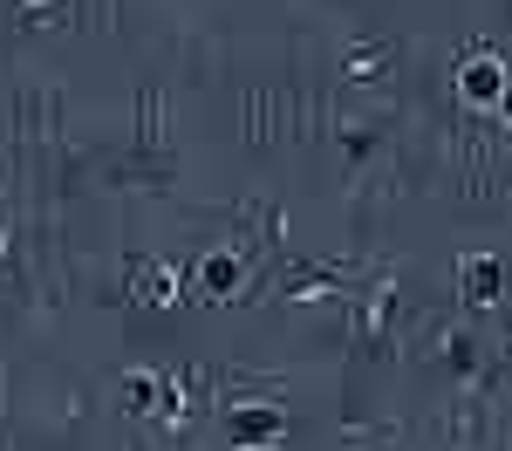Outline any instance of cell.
<instances>
[{
  "instance_id": "5",
  "label": "cell",
  "mask_w": 512,
  "mask_h": 451,
  "mask_svg": "<svg viewBox=\"0 0 512 451\" xmlns=\"http://www.w3.org/2000/svg\"><path fill=\"white\" fill-rule=\"evenodd\" d=\"M171 410V383H158V376H151V369H137V376H130V410Z\"/></svg>"
},
{
  "instance_id": "9",
  "label": "cell",
  "mask_w": 512,
  "mask_h": 451,
  "mask_svg": "<svg viewBox=\"0 0 512 451\" xmlns=\"http://www.w3.org/2000/svg\"><path fill=\"white\" fill-rule=\"evenodd\" d=\"M0 253H7V226H0Z\"/></svg>"
},
{
  "instance_id": "8",
  "label": "cell",
  "mask_w": 512,
  "mask_h": 451,
  "mask_svg": "<svg viewBox=\"0 0 512 451\" xmlns=\"http://www.w3.org/2000/svg\"><path fill=\"white\" fill-rule=\"evenodd\" d=\"M499 110H506V117H512V89H506V103H499Z\"/></svg>"
},
{
  "instance_id": "3",
  "label": "cell",
  "mask_w": 512,
  "mask_h": 451,
  "mask_svg": "<svg viewBox=\"0 0 512 451\" xmlns=\"http://www.w3.org/2000/svg\"><path fill=\"white\" fill-rule=\"evenodd\" d=\"M458 294H465V308H492L506 294V267L492 253H465L458 260Z\"/></svg>"
},
{
  "instance_id": "4",
  "label": "cell",
  "mask_w": 512,
  "mask_h": 451,
  "mask_svg": "<svg viewBox=\"0 0 512 451\" xmlns=\"http://www.w3.org/2000/svg\"><path fill=\"white\" fill-rule=\"evenodd\" d=\"M192 281H198L205 301H233L239 281H246V267H239V253H205V260L192 267Z\"/></svg>"
},
{
  "instance_id": "6",
  "label": "cell",
  "mask_w": 512,
  "mask_h": 451,
  "mask_svg": "<svg viewBox=\"0 0 512 451\" xmlns=\"http://www.w3.org/2000/svg\"><path fill=\"white\" fill-rule=\"evenodd\" d=\"M137 274H144V294H151V301H171V294H178V274H171V267H137Z\"/></svg>"
},
{
  "instance_id": "7",
  "label": "cell",
  "mask_w": 512,
  "mask_h": 451,
  "mask_svg": "<svg viewBox=\"0 0 512 451\" xmlns=\"http://www.w3.org/2000/svg\"><path fill=\"white\" fill-rule=\"evenodd\" d=\"M390 69V48H355L349 55V76H383Z\"/></svg>"
},
{
  "instance_id": "2",
  "label": "cell",
  "mask_w": 512,
  "mask_h": 451,
  "mask_svg": "<svg viewBox=\"0 0 512 451\" xmlns=\"http://www.w3.org/2000/svg\"><path fill=\"white\" fill-rule=\"evenodd\" d=\"M280 431H287V417H280V404H226V438H233L239 451H267L280 445Z\"/></svg>"
},
{
  "instance_id": "1",
  "label": "cell",
  "mask_w": 512,
  "mask_h": 451,
  "mask_svg": "<svg viewBox=\"0 0 512 451\" xmlns=\"http://www.w3.org/2000/svg\"><path fill=\"white\" fill-rule=\"evenodd\" d=\"M506 89H512V82H506V62H499V55L472 48V55L458 62V103H465V110H499Z\"/></svg>"
}]
</instances>
